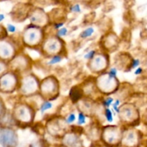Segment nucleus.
Listing matches in <instances>:
<instances>
[{
  "mask_svg": "<svg viewBox=\"0 0 147 147\" xmlns=\"http://www.w3.org/2000/svg\"><path fill=\"white\" fill-rule=\"evenodd\" d=\"M17 138L14 131L10 129L0 130V144L4 147H16Z\"/></svg>",
  "mask_w": 147,
  "mask_h": 147,
  "instance_id": "nucleus-1",
  "label": "nucleus"
},
{
  "mask_svg": "<svg viewBox=\"0 0 147 147\" xmlns=\"http://www.w3.org/2000/svg\"><path fill=\"white\" fill-rule=\"evenodd\" d=\"M119 132L115 129H109L105 133V140L109 144H114L119 139Z\"/></svg>",
  "mask_w": 147,
  "mask_h": 147,
  "instance_id": "nucleus-2",
  "label": "nucleus"
},
{
  "mask_svg": "<svg viewBox=\"0 0 147 147\" xmlns=\"http://www.w3.org/2000/svg\"><path fill=\"white\" fill-rule=\"evenodd\" d=\"M14 82V78L11 75H5L0 80V86L2 87L3 89L9 90L13 86Z\"/></svg>",
  "mask_w": 147,
  "mask_h": 147,
  "instance_id": "nucleus-3",
  "label": "nucleus"
},
{
  "mask_svg": "<svg viewBox=\"0 0 147 147\" xmlns=\"http://www.w3.org/2000/svg\"><path fill=\"white\" fill-rule=\"evenodd\" d=\"M123 143L129 146H134L135 144L136 143V135L134 131H129L127 134L126 135L123 140Z\"/></svg>",
  "mask_w": 147,
  "mask_h": 147,
  "instance_id": "nucleus-4",
  "label": "nucleus"
},
{
  "mask_svg": "<svg viewBox=\"0 0 147 147\" xmlns=\"http://www.w3.org/2000/svg\"><path fill=\"white\" fill-rule=\"evenodd\" d=\"M102 87L105 89V90H107V91H109V90L112 89L114 86V81L115 78H113L110 77V76L108 75V76H106L103 78H102Z\"/></svg>",
  "mask_w": 147,
  "mask_h": 147,
  "instance_id": "nucleus-5",
  "label": "nucleus"
},
{
  "mask_svg": "<svg viewBox=\"0 0 147 147\" xmlns=\"http://www.w3.org/2000/svg\"><path fill=\"white\" fill-rule=\"evenodd\" d=\"M93 60L92 62V65L93 67H94L96 70H100V69L103 68L105 66V60L102 56H98V57H93Z\"/></svg>",
  "mask_w": 147,
  "mask_h": 147,
  "instance_id": "nucleus-6",
  "label": "nucleus"
},
{
  "mask_svg": "<svg viewBox=\"0 0 147 147\" xmlns=\"http://www.w3.org/2000/svg\"><path fill=\"white\" fill-rule=\"evenodd\" d=\"M26 40H27V42L31 44L36 42L38 41L39 40V33L37 32L36 30H32L30 31H29L27 32V34H26Z\"/></svg>",
  "mask_w": 147,
  "mask_h": 147,
  "instance_id": "nucleus-7",
  "label": "nucleus"
},
{
  "mask_svg": "<svg viewBox=\"0 0 147 147\" xmlns=\"http://www.w3.org/2000/svg\"><path fill=\"white\" fill-rule=\"evenodd\" d=\"M11 49L7 44H0V56L3 57H8L11 55Z\"/></svg>",
  "mask_w": 147,
  "mask_h": 147,
  "instance_id": "nucleus-8",
  "label": "nucleus"
},
{
  "mask_svg": "<svg viewBox=\"0 0 147 147\" xmlns=\"http://www.w3.org/2000/svg\"><path fill=\"white\" fill-rule=\"evenodd\" d=\"M60 47V44L55 40H51L47 43V50L50 53L57 52Z\"/></svg>",
  "mask_w": 147,
  "mask_h": 147,
  "instance_id": "nucleus-9",
  "label": "nucleus"
},
{
  "mask_svg": "<svg viewBox=\"0 0 147 147\" xmlns=\"http://www.w3.org/2000/svg\"><path fill=\"white\" fill-rule=\"evenodd\" d=\"M17 114H18L19 118L20 119V120L26 121L29 120V118H30V113L28 112L27 109H25V107L20 108L18 110Z\"/></svg>",
  "mask_w": 147,
  "mask_h": 147,
  "instance_id": "nucleus-10",
  "label": "nucleus"
},
{
  "mask_svg": "<svg viewBox=\"0 0 147 147\" xmlns=\"http://www.w3.org/2000/svg\"><path fill=\"white\" fill-rule=\"evenodd\" d=\"M35 86L36 85L34 80H27L24 84V90L26 92L33 91Z\"/></svg>",
  "mask_w": 147,
  "mask_h": 147,
  "instance_id": "nucleus-11",
  "label": "nucleus"
},
{
  "mask_svg": "<svg viewBox=\"0 0 147 147\" xmlns=\"http://www.w3.org/2000/svg\"><path fill=\"white\" fill-rule=\"evenodd\" d=\"M70 97H71L72 100H74V101L78 100L81 97V93H80V90L76 89L75 88L72 89L71 91H70Z\"/></svg>",
  "mask_w": 147,
  "mask_h": 147,
  "instance_id": "nucleus-12",
  "label": "nucleus"
},
{
  "mask_svg": "<svg viewBox=\"0 0 147 147\" xmlns=\"http://www.w3.org/2000/svg\"><path fill=\"white\" fill-rule=\"evenodd\" d=\"M93 33H94V29L93 27H88V28L86 29L83 32H82L81 34H80V37L82 38H87V37H90Z\"/></svg>",
  "mask_w": 147,
  "mask_h": 147,
  "instance_id": "nucleus-13",
  "label": "nucleus"
},
{
  "mask_svg": "<svg viewBox=\"0 0 147 147\" xmlns=\"http://www.w3.org/2000/svg\"><path fill=\"white\" fill-rule=\"evenodd\" d=\"M123 114L126 119H127L128 120H130V119H131L134 116L133 111L130 108H126L125 109H123Z\"/></svg>",
  "mask_w": 147,
  "mask_h": 147,
  "instance_id": "nucleus-14",
  "label": "nucleus"
},
{
  "mask_svg": "<svg viewBox=\"0 0 147 147\" xmlns=\"http://www.w3.org/2000/svg\"><path fill=\"white\" fill-rule=\"evenodd\" d=\"M53 107V103L50 101H46L42 103L41 108H40V111L42 113H44L46 111L49 110Z\"/></svg>",
  "mask_w": 147,
  "mask_h": 147,
  "instance_id": "nucleus-15",
  "label": "nucleus"
},
{
  "mask_svg": "<svg viewBox=\"0 0 147 147\" xmlns=\"http://www.w3.org/2000/svg\"><path fill=\"white\" fill-rule=\"evenodd\" d=\"M65 142L66 144H67L68 146H74L77 142V139L74 136H68L67 138H66Z\"/></svg>",
  "mask_w": 147,
  "mask_h": 147,
  "instance_id": "nucleus-16",
  "label": "nucleus"
},
{
  "mask_svg": "<svg viewBox=\"0 0 147 147\" xmlns=\"http://www.w3.org/2000/svg\"><path fill=\"white\" fill-rule=\"evenodd\" d=\"M30 20H31V22L32 23H40V22H42L43 19H42V15H40V14H33V15H32Z\"/></svg>",
  "mask_w": 147,
  "mask_h": 147,
  "instance_id": "nucleus-17",
  "label": "nucleus"
},
{
  "mask_svg": "<svg viewBox=\"0 0 147 147\" xmlns=\"http://www.w3.org/2000/svg\"><path fill=\"white\" fill-rule=\"evenodd\" d=\"M49 85H50V86H48L47 81L46 82V83H45V85L43 84V90H45V92H51L53 91L52 90L54 89V84H53L51 81L49 82ZM44 90H43V91H44Z\"/></svg>",
  "mask_w": 147,
  "mask_h": 147,
  "instance_id": "nucleus-18",
  "label": "nucleus"
},
{
  "mask_svg": "<svg viewBox=\"0 0 147 147\" xmlns=\"http://www.w3.org/2000/svg\"><path fill=\"white\" fill-rule=\"evenodd\" d=\"M105 116H106V120L109 122V123H111L113 122V114H112V112L109 108L106 109L105 111Z\"/></svg>",
  "mask_w": 147,
  "mask_h": 147,
  "instance_id": "nucleus-19",
  "label": "nucleus"
},
{
  "mask_svg": "<svg viewBox=\"0 0 147 147\" xmlns=\"http://www.w3.org/2000/svg\"><path fill=\"white\" fill-rule=\"evenodd\" d=\"M61 60H62V57H60V55H55L54 57H53V58L50 60V61H49L48 64L53 65L57 64V63H60Z\"/></svg>",
  "mask_w": 147,
  "mask_h": 147,
  "instance_id": "nucleus-20",
  "label": "nucleus"
},
{
  "mask_svg": "<svg viewBox=\"0 0 147 147\" xmlns=\"http://www.w3.org/2000/svg\"><path fill=\"white\" fill-rule=\"evenodd\" d=\"M86 121V116L83 114V113H80L78 114V123L79 125H82V124H84Z\"/></svg>",
  "mask_w": 147,
  "mask_h": 147,
  "instance_id": "nucleus-21",
  "label": "nucleus"
},
{
  "mask_svg": "<svg viewBox=\"0 0 147 147\" xmlns=\"http://www.w3.org/2000/svg\"><path fill=\"white\" fill-rule=\"evenodd\" d=\"M67 30L66 27H61L60 29H59L58 32H57V35L59 37H64L67 34Z\"/></svg>",
  "mask_w": 147,
  "mask_h": 147,
  "instance_id": "nucleus-22",
  "label": "nucleus"
},
{
  "mask_svg": "<svg viewBox=\"0 0 147 147\" xmlns=\"http://www.w3.org/2000/svg\"><path fill=\"white\" fill-rule=\"evenodd\" d=\"M95 55H96V51L95 50H90L87 54L85 55L84 57L87 59V60H91V59H93L95 57Z\"/></svg>",
  "mask_w": 147,
  "mask_h": 147,
  "instance_id": "nucleus-23",
  "label": "nucleus"
},
{
  "mask_svg": "<svg viewBox=\"0 0 147 147\" xmlns=\"http://www.w3.org/2000/svg\"><path fill=\"white\" fill-rule=\"evenodd\" d=\"M76 115H75V113H71V114L69 115L68 117L67 118V119H66V122H67V123H72L73 122H74L75 121H76Z\"/></svg>",
  "mask_w": 147,
  "mask_h": 147,
  "instance_id": "nucleus-24",
  "label": "nucleus"
},
{
  "mask_svg": "<svg viewBox=\"0 0 147 147\" xmlns=\"http://www.w3.org/2000/svg\"><path fill=\"white\" fill-rule=\"evenodd\" d=\"M113 99L112 98H106V100L103 101V104H104V106H106V108H109V106L113 103Z\"/></svg>",
  "mask_w": 147,
  "mask_h": 147,
  "instance_id": "nucleus-25",
  "label": "nucleus"
},
{
  "mask_svg": "<svg viewBox=\"0 0 147 147\" xmlns=\"http://www.w3.org/2000/svg\"><path fill=\"white\" fill-rule=\"evenodd\" d=\"M70 9H71V11H73V12H80V11H81L80 6L78 4H75V5H73Z\"/></svg>",
  "mask_w": 147,
  "mask_h": 147,
  "instance_id": "nucleus-26",
  "label": "nucleus"
},
{
  "mask_svg": "<svg viewBox=\"0 0 147 147\" xmlns=\"http://www.w3.org/2000/svg\"><path fill=\"white\" fill-rule=\"evenodd\" d=\"M108 75H109L110 77L113 78H116V76H117V70H116V68H114V67H113V68L111 69Z\"/></svg>",
  "mask_w": 147,
  "mask_h": 147,
  "instance_id": "nucleus-27",
  "label": "nucleus"
},
{
  "mask_svg": "<svg viewBox=\"0 0 147 147\" xmlns=\"http://www.w3.org/2000/svg\"><path fill=\"white\" fill-rule=\"evenodd\" d=\"M119 104H120V100H116V102H114V103H113V109H114L115 111L117 112V113H119V112H120V109H119Z\"/></svg>",
  "mask_w": 147,
  "mask_h": 147,
  "instance_id": "nucleus-28",
  "label": "nucleus"
},
{
  "mask_svg": "<svg viewBox=\"0 0 147 147\" xmlns=\"http://www.w3.org/2000/svg\"><path fill=\"white\" fill-rule=\"evenodd\" d=\"M140 65V60L139 59H135L133 60L131 64V67L132 68H136V67H139V65Z\"/></svg>",
  "mask_w": 147,
  "mask_h": 147,
  "instance_id": "nucleus-29",
  "label": "nucleus"
},
{
  "mask_svg": "<svg viewBox=\"0 0 147 147\" xmlns=\"http://www.w3.org/2000/svg\"><path fill=\"white\" fill-rule=\"evenodd\" d=\"M7 30H8V31L9 32L13 33L16 31V27L15 26H14L13 24H8V25H7Z\"/></svg>",
  "mask_w": 147,
  "mask_h": 147,
  "instance_id": "nucleus-30",
  "label": "nucleus"
},
{
  "mask_svg": "<svg viewBox=\"0 0 147 147\" xmlns=\"http://www.w3.org/2000/svg\"><path fill=\"white\" fill-rule=\"evenodd\" d=\"M142 72H143V69H142V67H138L136 69V70H135L134 72V74L135 75H140L142 74Z\"/></svg>",
  "mask_w": 147,
  "mask_h": 147,
  "instance_id": "nucleus-31",
  "label": "nucleus"
},
{
  "mask_svg": "<svg viewBox=\"0 0 147 147\" xmlns=\"http://www.w3.org/2000/svg\"><path fill=\"white\" fill-rule=\"evenodd\" d=\"M63 24H63V22H60V23H57V24H55V28L59 30V29H60L61 27H63Z\"/></svg>",
  "mask_w": 147,
  "mask_h": 147,
  "instance_id": "nucleus-32",
  "label": "nucleus"
},
{
  "mask_svg": "<svg viewBox=\"0 0 147 147\" xmlns=\"http://www.w3.org/2000/svg\"><path fill=\"white\" fill-rule=\"evenodd\" d=\"M4 18H5V17H4V14H0V22H1V21H2V20H4Z\"/></svg>",
  "mask_w": 147,
  "mask_h": 147,
  "instance_id": "nucleus-33",
  "label": "nucleus"
},
{
  "mask_svg": "<svg viewBox=\"0 0 147 147\" xmlns=\"http://www.w3.org/2000/svg\"><path fill=\"white\" fill-rule=\"evenodd\" d=\"M3 70H4V66H3L2 64H1V63H0V73H1Z\"/></svg>",
  "mask_w": 147,
  "mask_h": 147,
  "instance_id": "nucleus-34",
  "label": "nucleus"
}]
</instances>
